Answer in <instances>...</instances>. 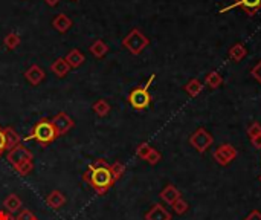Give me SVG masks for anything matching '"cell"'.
Returning <instances> with one entry per match:
<instances>
[{"mask_svg": "<svg viewBox=\"0 0 261 220\" xmlns=\"http://www.w3.org/2000/svg\"><path fill=\"white\" fill-rule=\"evenodd\" d=\"M83 180L99 196L106 194L115 185L110 165L104 159H96L93 164H89L83 174Z\"/></svg>", "mask_w": 261, "mask_h": 220, "instance_id": "cell-1", "label": "cell"}, {"mask_svg": "<svg viewBox=\"0 0 261 220\" xmlns=\"http://www.w3.org/2000/svg\"><path fill=\"white\" fill-rule=\"evenodd\" d=\"M57 132L54 125H52V121L49 118H42L36 122L31 128V133L25 138V141H36L40 147H49V144H52L57 139Z\"/></svg>", "mask_w": 261, "mask_h": 220, "instance_id": "cell-2", "label": "cell"}, {"mask_svg": "<svg viewBox=\"0 0 261 220\" xmlns=\"http://www.w3.org/2000/svg\"><path fill=\"white\" fill-rule=\"evenodd\" d=\"M154 80H156V75H154V73H151L150 78L147 80V83L144 86L133 89L129 94L127 101L134 110H145L151 104V95H150L148 89H150V86H151V83Z\"/></svg>", "mask_w": 261, "mask_h": 220, "instance_id": "cell-3", "label": "cell"}, {"mask_svg": "<svg viewBox=\"0 0 261 220\" xmlns=\"http://www.w3.org/2000/svg\"><path fill=\"white\" fill-rule=\"evenodd\" d=\"M148 45H150V39L137 28H133L123 39V46L133 55L142 54Z\"/></svg>", "mask_w": 261, "mask_h": 220, "instance_id": "cell-4", "label": "cell"}, {"mask_svg": "<svg viewBox=\"0 0 261 220\" xmlns=\"http://www.w3.org/2000/svg\"><path fill=\"white\" fill-rule=\"evenodd\" d=\"M189 144L194 147L196 152L205 153L214 144V136L208 132L205 127H199L197 130L189 136Z\"/></svg>", "mask_w": 261, "mask_h": 220, "instance_id": "cell-5", "label": "cell"}, {"mask_svg": "<svg viewBox=\"0 0 261 220\" xmlns=\"http://www.w3.org/2000/svg\"><path fill=\"white\" fill-rule=\"evenodd\" d=\"M234 8H241L246 12V15L254 17L257 15V12L261 9V0H231V3L228 6H224L218 11V14H224L229 12Z\"/></svg>", "mask_w": 261, "mask_h": 220, "instance_id": "cell-6", "label": "cell"}, {"mask_svg": "<svg viewBox=\"0 0 261 220\" xmlns=\"http://www.w3.org/2000/svg\"><path fill=\"white\" fill-rule=\"evenodd\" d=\"M237 156H238V152H237V149L232 144H221V145H218L216 149V152H214V155H213L216 162L218 165H221V167L229 165Z\"/></svg>", "mask_w": 261, "mask_h": 220, "instance_id": "cell-7", "label": "cell"}, {"mask_svg": "<svg viewBox=\"0 0 261 220\" xmlns=\"http://www.w3.org/2000/svg\"><path fill=\"white\" fill-rule=\"evenodd\" d=\"M32 158H34V156H32V152H31L29 149H26L23 144H19L17 147H14V149L9 150L8 155H6L8 162L12 165L14 168L19 167V165H22V164H25V162L32 161Z\"/></svg>", "mask_w": 261, "mask_h": 220, "instance_id": "cell-8", "label": "cell"}, {"mask_svg": "<svg viewBox=\"0 0 261 220\" xmlns=\"http://www.w3.org/2000/svg\"><path fill=\"white\" fill-rule=\"evenodd\" d=\"M52 121V125H54V128H55V132H57V136L60 138V136H63V135H66L67 132H71L72 128H74V125H75V122H74V119L69 116L66 112H60V113H57L54 118L50 119Z\"/></svg>", "mask_w": 261, "mask_h": 220, "instance_id": "cell-9", "label": "cell"}, {"mask_svg": "<svg viewBox=\"0 0 261 220\" xmlns=\"http://www.w3.org/2000/svg\"><path fill=\"white\" fill-rule=\"evenodd\" d=\"M145 220H173V217L171 213L162 204H154L145 213Z\"/></svg>", "mask_w": 261, "mask_h": 220, "instance_id": "cell-10", "label": "cell"}, {"mask_svg": "<svg viewBox=\"0 0 261 220\" xmlns=\"http://www.w3.org/2000/svg\"><path fill=\"white\" fill-rule=\"evenodd\" d=\"M46 77L44 70L39 64H32L26 72H25V78L32 84V86H39Z\"/></svg>", "mask_w": 261, "mask_h": 220, "instance_id": "cell-11", "label": "cell"}, {"mask_svg": "<svg viewBox=\"0 0 261 220\" xmlns=\"http://www.w3.org/2000/svg\"><path fill=\"white\" fill-rule=\"evenodd\" d=\"M161 199L165 202V204H168V205H173L174 202L176 200H179L180 197H182V193L173 185V183H168V185L161 191Z\"/></svg>", "mask_w": 261, "mask_h": 220, "instance_id": "cell-12", "label": "cell"}, {"mask_svg": "<svg viewBox=\"0 0 261 220\" xmlns=\"http://www.w3.org/2000/svg\"><path fill=\"white\" fill-rule=\"evenodd\" d=\"M46 204L52 208V210H60L61 207H64L66 204V196L58 191V190H54L50 191L49 196L46 197Z\"/></svg>", "mask_w": 261, "mask_h": 220, "instance_id": "cell-13", "label": "cell"}, {"mask_svg": "<svg viewBox=\"0 0 261 220\" xmlns=\"http://www.w3.org/2000/svg\"><path fill=\"white\" fill-rule=\"evenodd\" d=\"M246 55H248V49H246V46L243 45L241 42L232 45L231 49H229V52H228V57H229L234 63H240L241 60H245Z\"/></svg>", "mask_w": 261, "mask_h": 220, "instance_id": "cell-14", "label": "cell"}, {"mask_svg": "<svg viewBox=\"0 0 261 220\" xmlns=\"http://www.w3.org/2000/svg\"><path fill=\"white\" fill-rule=\"evenodd\" d=\"M72 20L69 18L66 14H58L54 20H52V26L55 28V31H58L60 34H66L69 29L72 28Z\"/></svg>", "mask_w": 261, "mask_h": 220, "instance_id": "cell-15", "label": "cell"}, {"mask_svg": "<svg viewBox=\"0 0 261 220\" xmlns=\"http://www.w3.org/2000/svg\"><path fill=\"white\" fill-rule=\"evenodd\" d=\"M64 60L69 63V66H71V69H72V67H74V69H77V67H80V66L86 61L84 55H83V52H81L80 49H72V51H69V52H67V55L64 57Z\"/></svg>", "mask_w": 261, "mask_h": 220, "instance_id": "cell-16", "label": "cell"}, {"mask_svg": "<svg viewBox=\"0 0 261 220\" xmlns=\"http://www.w3.org/2000/svg\"><path fill=\"white\" fill-rule=\"evenodd\" d=\"M50 70L52 73H55L58 78H64L69 73V70H71V66H69V63L64 58H57L50 64Z\"/></svg>", "mask_w": 261, "mask_h": 220, "instance_id": "cell-17", "label": "cell"}, {"mask_svg": "<svg viewBox=\"0 0 261 220\" xmlns=\"http://www.w3.org/2000/svg\"><path fill=\"white\" fill-rule=\"evenodd\" d=\"M3 207H5V210H6L8 213L14 214V213H17V211L22 210V199L17 196V194L12 193V194L6 196V199L3 200Z\"/></svg>", "mask_w": 261, "mask_h": 220, "instance_id": "cell-18", "label": "cell"}, {"mask_svg": "<svg viewBox=\"0 0 261 220\" xmlns=\"http://www.w3.org/2000/svg\"><path fill=\"white\" fill-rule=\"evenodd\" d=\"M5 138H6V150H12L14 147L22 144V136L17 133L12 127H5Z\"/></svg>", "mask_w": 261, "mask_h": 220, "instance_id": "cell-19", "label": "cell"}, {"mask_svg": "<svg viewBox=\"0 0 261 220\" xmlns=\"http://www.w3.org/2000/svg\"><path fill=\"white\" fill-rule=\"evenodd\" d=\"M183 90L186 92V94L191 97V98H196L202 94V90H203V83L197 78H193V80H189L185 86H183Z\"/></svg>", "mask_w": 261, "mask_h": 220, "instance_id": "cell-20", "label": "cell"}, {"mask_svg": "<svg viewBox=\"0 0 261 220\" xmlns=\"http://www.w3.org/2000/svg\"><path fill=\"white\" fill-rule=\"evenodd\" d=\"M89 51H90V54L93 55L95 58H102L104 55L109 52V46L104 43L102 40H95V42L90 45Z\"/></svg>", "mask_w": 261, "mask_h": 220, "instance_id": "cell-21", "label": "cell"}, {"mask_svg": "<svg viewBox=\"0 0 261 220\" xmlns=\"http://www.w3.org/2000/svg\"><path fill=\"white\" fill-rule=\"evenodd\" d=\"M205 84L210 89H218L223 84V77L217 70H211L208 75L205 77Z\"/></svg>", "mask_w": 261, "mask_h": 220, "instance_id": "cell-22", "label": "cell"}, {"mask_svg": "<svg viewBox=\"0 0 261 220\" xmlns=\"http://www.w3.org/2000/svg\"><path fill=\"white\" fill-rule=\"evenodd\" d=\"M93 112L99 116V118H104V116H107L109 113H110V110H112V107H110V104L106 101V100H98L96 103H93Z\"/></svg>", "mask_w": 261, "mask_h": 220, "instance_id": "cell-23", "label": "cell"}, {"mask_svg": "<svg viewBox=\"0 0 261 220\" xmlns=\"http://www.w3.org/2000/svg\"><path fill=\"white\" fill-rule=\"evenodd\" d=\"M22 40H20V35L19 34H15V32H9L5 39H3V45L6 46V49L9 51H14L20 46Z\"/></svg>", "mask_w": 261, "mask_h": 220, "instance_id": "cell-24", "label": "cell"}, {"mask_svg": "<svg viewBox=\"0 0 261 220\" xmlns=\"http://www.w3.org/2000/svg\"><path fill=\"white\" fill-rule=\"evenodd\" d=\"M110 171H112V176H113V179H115V182H116V180H119L121 177L124 176V173H126V165H124L123 162L116 161V162H113V164L110 165Z\"/></svg>", "mask_w": 261, "mask_h": 220, "instance_id": "cell-25", "label": "cell"}, {"mask_svg": "<svg viewBox=\"0 0 261 220\" xmlns=\"http://www.w3.org/2000/svg\"><path fill=\"white\" fill-rule=\"evenodd\" d=\"M151 149H153V147H151L148 142H141V144H139V145L136 147V156L145 161V159H147V156L150 155Z\"/></svg>", "mask_w": 261, "mask_h": 220, "instance_id": "cell-26", "label": "cell"}, {"mask_svg": "<svg viewBox=\"0 0 261 220\" xmlns=\"http://www.w3.org/2000/svg\"><path fill=\"white\" fill-rule=\"evenodd\" d=\"M173 207V210H174V213L176 214H179V216H182V214H185L188 210H189V205H188V202L186 200H183L182 197L179 199V200H176L174 204L171 205Z\"/></svg>", "mask_w": 261, "mask_h": 220, "instance_id": "cell-27", "label": "cell"}, {"mask_svg": "<svg viewBox=\"0 0 261 220\" xmlns=\"http://www.w3.org/2000/svg\"><path fill=\"white\" fill-rule=\"evenodd\" d=\"M32 170H34V162L32 161L25 162V164L19 165V167H15V171L19 173L20 176H28Z\"/></svg>", "mask_w": 261, "mask_h": 220, "instance_id": "cell-28", "label": "cell"}, {"mask_svg": "<svg viewBox=\"0 0 261 220\" xmlns=\"http://www.w3.org/2000/svg\"><path fill=\"white\" fill-rule=\"evenodd\" d=\"M162 159V155L156 150V149H151V152H150V155L147 156V162L150 164V165H156V164H159V161Z\"/></svg>", "mask_w": 261, "mask_h": 220, "instance_id": "cell-29", "label": "cell"}, {"mask_svg": "<svg viewBox=\"0 0 261 220\" xmlns=\"http://www.w3.org/2000/svg\"><path fill=\"white\" fill-rule=\"evenodd\" d=\"M257 135H261V124L257 122V121H254V122L248 127V136H249V139H251V138H254V136H257Z\"/></svg>", "mask_w": 261, "mask_h": 220, "instance_id": "cell-30", "label": "cell"}, {"mask_svg": "<svg viewBox=\"0 0 261 220\" xmlns=\"http://www.w3.org/2000/svg\"><path fill=\"white\" fill-rule=\"evenodd\" d=\"M36 219V216H34V213L28 208H23L19 211V214L15 216V220H34Z\"/></svg>", "mask_w": 261, "mask_h": 220, "instance_id": "cell-31", "label": "cell"}, {"mask_svg": "<svg viewBox=\"0 0 261 220\" xmlns=\"http://www.w3.org/2000/svg\"><path fill=\"white\" fill-rule=\"evenodd\" d=\"M251 75L261 84V60L251 69Z\"/></svg>", "mask_w": 261, "mask_h": 220, "instance_id": "cell-32", "label": "cell"}, {"mask_svg": "<svg viewBox=\"0 0 261 220\" xmlns=\"http://www.w3.org/2000/svg\"><path fill=\"white\" fill-rule=\"evenodd\" d=\"M3 152H6V138H5V128L0 127V158Z\"/></svg>", "mask_w": 261, "mask_h": 220, "instance_id": "cell-33", "label": "cell"}, {"mask_svg": "<svg viewBox=\"0 0 261 220\" xmlns=\"http://www.w3.org/2000/svg\"><path fill=\"white\" fill-rule=\"evenodd\" d=\"M243 220H261V213L258 210H252Z\"/></svg>", "mask_w": 261, "mask_h": 220, "instance_id": "cell-34", "label": "cell"}, {"mask_svg": "<svg viewBox=\"0 0 261 220\" xmlns=\"http://www.w3.org/2000/svg\"><path fill=\"white\" fill-rule=\"evenodd\" d=\"M0 220H15V217L6 210H0Z\"/></svg>", "mask_w": 261, "mask_h": 220, "instance_id": "cell-35", "label": "cell"}, {"mask_svg": "<svg viewBox=\"0 0 261 220\" xmlns=\"http://www.w3.org/2000/svg\"><path fill=\"white\" fill-rule=\"evenodd\" d=\"M251 142L257 150H261V135H257V136L251 138Z\"/></svg>", "mask_w": 261, "mask_h": 220, "instance_id": "cell-36", "label": "cell"}, {"mask_svg": "<svg viewBox=\"0 0 261 220\" xmlns=\"http://www.w3.org/2000/svg\"><path fill=\"white\" fill-rule=\"evenodd\" d=\"M44 3L49 6H57L60 3V0H44Z\"/></svg>", "mask_w": 261, "mask_h": 220, "instance_id": "cell-37", "label": "cell"}, {"mask_svg": "<svg viewBox=\"0 0 261 220\" xmlns=\"http://www.w3.org/2000/svg\"><path fill=\"white\" fill-rule=\"evenodd\" d=\"M258 180H260V183H261V176H260V177H258Z\"/></svg>", "mask_w": 261, "mask_h": 220, "instance_id": "cell-38", "label": "cell"}, {"mask_svg": "<svg viewBox=\"0 0 261 220\" xmlns=\"http://www.w3.org/2000/svg\"><path fill=\"white\" fill-rule=\"evenodd\" d=\"M34 220H39V219H37V217H36V219H34Z\"/></svg>", "mask_w": 261, "mask_h": 220, "instance_id": "cell-39", "label": "cell"}]
</instances>
